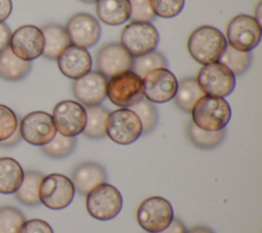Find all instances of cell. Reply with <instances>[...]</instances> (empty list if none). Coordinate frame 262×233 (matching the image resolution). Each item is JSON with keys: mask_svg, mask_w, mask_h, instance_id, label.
<instances>
[{"mask_svg": "<svg viewBox=\"0 0 262 233\" xmlns=\"http://www.w3.org/2000/svg\"><path fill=\"white\" fill-rule=\"evenodd\" d=\"M18 130L21 139L35 146L47 144L56 134L52 115L41 110L26 114L18 124Z\"/></svg>", "mask_w": 262, "mask_h": 233, "instance_id": "cell-11", "label": "cell"}, {"mask_svg": "<svg viewBox=\"0 0 262 233\" xmlns=\"http://www.w3.org/2000/svg\"><path fill=\"white\" fill-rule=\"evenodd\" d=\"M10 36L11 32L9 27L4 22H0V52L9 47Z\"/></svg>", "mask_w": 262, "mask_h": 233, "instance_id": "cell-37", "label": "cell"}, {"mask_svg": "<svg viewBox=\"0 0 262 233\" xmlns=\"http://www.w3.org/2000/svg\"><path fill=\"white\" fill-rule=\"evenodd\" d=\"M148 2L156 16L172 18L182 11L185 0H148Z\"/></svg>", "mask_w": 262, "mask_h": 233, "instance_id": "cell-33", "label": "cell"}, {"mask_svg": "<svg viewBox=\"0 0 262 233\" xmlns=\"http://www.w3.org/2000/svg\"><path fill=\"white\" fill-rule=\"evenodd\" d=\"M25 221L20 209L10 205L0 207V233H17Z\"/></svg>", "mask_w": 262, "mask_h": 233, "instance_id": "cell-32", "label": "cell"}, {"mask_svg": "<svg viewBox=\"0 0 262 233\" xmlns=\"http://www.w3.org/2000/svg\"><path fill=\"white\" fill-rule=\"evenodd\" d=\"M41 31L44 36V49L42 55L46 58L56 59L60 52L72 44L66 29L59 25H46Z\"/></svg>", "mask_w": 262, "mask_h": 233, "instance_id": "cell-21", "label": "cell"}, {"mask_svg": "<svg viewBox=\"0 0 262 233\" xmlns=\"http://www.w3.org/2000/svg\"><path fill=\"white\" fill-rule=\"evenodd\" d=\"M121 45L132 57H138L155 51L160 37L158 30L150 22L130 21L121 33Z\"/></svg>", "mask_w": 262, "mask_h": 233, "instance_id": "cell-5", "label": "cell"}, {"mask_svg": "<svg viewBox=\"0 0 262 233\" xmlns=\"http://www.w3.org/2000/svg\"><path fill=\"white\" fill-rule=\"evenodd\" d=\"M24 173L21 166L14 158L0 157V193H15L23 182Z\"/></svg>", "mask_w": 262, "mask_h": 233, "instance_id": "cell-22", "label": "cell"}, {"mask_svg": "<svg viewBox=\"0 0 262 233\" xmlns=\"http://www.w3.org/2000/svg\"><path fill=\"white\" fill-rule=\"evenodd\" d=\"M9 48L19 59L31 61L42 55L44 36L36 26L26 25L17 28L10 36Z\"/></svg>", "mask_w": 262, "mask_h": 233, "instance_id": "cell-14", "label": "cell"}, {"mask_svg": "<svg viewBox=\"0 0 262 233\" xmlns=\"http://www.w3.org/2000/svg\"><path fill=\"white\" fill-rule=\"evenodd\" d=\"M261 25L254 16L237 14L233 16L226 28V42L239 51H252L260 43Z\"/></svg>", "mask_w": 262, "mask_h": 233, "instance_id": "cell-10", "label": "cell"}, {"mask_svg": "<svg viewBox=\"0 0 262 233\" xmlns=\"http://www.w3.org/2000/svg\"><path fill=\"white\" fill-rule=\"evenodd\" d=\"M187 137L191 143L202 149H211L218 146L225 137V130L205 131L198 128L191 121L187 124Z\"/></svg>", "mask_w": 262, "mask_h": 233, "instance_id": "cell-27", "label": "cell"}, {"mask_svg": "<svg viewBox=\"0 0 262 233\" xmlns=\"http://www.w3.org/2000/svg\"><path fill=\"white\" fill-rule=\"evenodd\" d=\"M56 132L68 137H76L83 133L86 126L85 107L74 100L58 102L52 111Z\"/></svg>", "mask_w": 262, "mask_h": 233, "instance_id": "cell-12", "label": "cell"}, {"mask_svg": "<svg viewBox=\"0 0 262 233\" xmlns=\"http://www.w3.org/2000/svg\"><path fill=\"white\" fill-rule=\"evenodd\" d=\"M195 80L204 94L209 96L224 98L235 87V76L220 61L203 65Z\"/></svg>", "mask_w": 262, "mask_h": 233, "instance_id": "cell-9", "label": "cell"}, {"mask_svg": "<svg viewBox=\"0 0 262 233\" xmlns=\"http://www.w3.org/2000/svg\"><path fill=\"white\" fill-rule=\"evenodd\" d=\"M161 67H168V61L166 57L158 51H151L147 54L133 57V64L131 71L142 79L148 72Z\"/></svg>", "mask_w": 262, "mask_h": 233, "instance_id": "cell-31", "label": "cell"}, {"mask_svg": "<svg viewBox=\"0 0 262 233\" xmlns=\"http://www.w3.org/2000/svg\"><path fill=\"white\" fill-rule=\"evenodd\" d=\"M64 29L71 43L85 49L93 47L101 35V28L98 20L91 14L85 12L73 15L68 20Z\"/></svg>", "mask_w": 262, "mask_h": 233, "instance_id": "cell-15", "label": "cell"}, {"mask_svg": "<svg viewBox=\"0 0 262 233\" xmlns=\"http://www.w3.org/2000/svg\"><path fill=\"white\" fill-rule=\"evenodd\" d=\"M42 178L43 175L37 171L25 172L23 182L14 193L16 199L28 206L39 205L41 202L38 191Z\"/></svg>", "mask_w": 262, "mask_h": 233, "instance_id": "cell-24", "label": "cell"}, {"mask_svg": "<svg viewBox=\"0 0 262 233\" xmlns=\"http://www.w3.org/2000/svg\"><path fill=\"white\" fill-rule=\"evenodd\" d=\"M143 97L151 103H165L174 98L178 81L168 68H155L142 78Z\"/></svg>", "mask_w": 262, "mask_h": 233, "instance_id": "cell-13", "label": "cell"}, {"mask_svg": "<svg viewBox=\"0 0 262 233\" xmlns=\"http://www.w3.org/2000/svg\"><path fill=\"white\" fill-rule=\"evenodd\" d=\"M17 233H53L51 226L40 219L25 221Z\"/></svg>", "mask_w": 262, "mask_h": 233, "instance_id": "cell-36", "label": "cell"}, {"mask_svg": "<svg viewBox=\"0 0 262 233\" xmlns=\"http://www.w3.org/2000/svg\"><path fill=\"white\" fill-rule=\"evenodd\" d=\"M227 47L224 35L211 26H201L193 30L187 40L189 55L205 65L220 60Z\"/></svg>", "mask_w": 262, "mask_h": 233, "instance_id": "cell-1", "label": "cell"}, {"mask_svg": "<svg viewBox=\"0 0 262 233\" xmlns=\"http://www.w3.org/2000/svg\"><path fill=\"white\" fill-rule=\"evenodd\" d=\"M105 134L115 143L128 145L135 142L142 135V126L133 110L118 108L108 112Z\"/></svg>", "mask_w": 262, "mask_h": 233, "instance_id": "cell-6", "label": "cell"}, {"mask_svg": "<svg viewBox=\"0 0 262 233\" xmlns=\"http://www.w3.org/2000/svg\"><path fill=\"white\" fill-rule=\"evenodd\" d=\"M86 110V126L83 134L90 139H100L106 136L105 123L108 115L107 108L99 105L85 107Z\"/></svg>", "mask_w": 262, "mask_h": 233, "instance_id": "cell-26", "label": "cell"}, {"mask_svg": "<svg viewBox=\"0 0 262 233\" xmlns=\"http://www.w3.org/2000/svg\"><path fill=\"white\" fill-rule=\"evenodd\" d=\"M219 61L227 66L234 76H239L251 65L252 53L250 51H239L227 45Z\"/></svg>", "mask_w": 262, "mask_h": 233, "instance_id": "cell-28", "label": "cell"}, {"mask_svg": "<svg viewBox=\"0 0 262 233\" xmlns=\"http://www.w3.org/2000/svg\"><path fill=\"white\" fill-rule=\"evenodd\" d=\"M140 120L142 126V135H147L152 132L159 121V113L157 107L146 99H141L139 102L130 107Z\"/></svg>", "mask_w": 262, "mask_h": 233, "instance_id": "cell-30", "label": "cell"}, {"mask_svg": "<svg viewBox=\"0 0 262 233\" xmlns=\"http://www.w3.org/2000/svg\"><path fill=\"white\" fill-rule=\"evenodd\" d=\"M106 78L98 71H90L74 81V96L85 107L99 105L106 97Z\"/></svg>", "mask_w": 262, "mask_h": 233, "instance_id": "cell-17", "label": "cell"}, {"mask_svg": "<svg viewBox=\"0 0 262 233\" xmlns=\"http://www.w3.org/2000/svg\"><path fill=\"white\" fill-rule=\"evenodd\" d=\"M80 1H82V2H84V3H94V2H96L97 0H80Z\"/></svg>", "mask_w": 262, "mask_h": 233, "instance_id": "cell-43", "label": "cell"}, {"mask_svg": "<svg viewBox=\"0 0 262 233\" xmlns=\"http://www.w3.org/2000/svg\"><path fill=\"white\" fill-rule=\"evenodd\" d=\"M123 206V198L119 190L103 182L92 188L86 194L88 214L100 221H108L119 215Z\"/></svg>", "mask_w": 262, "mask_h": 233, "instance_id": "cell-4", "label": "cell"}, {"mask_svg": "<svg viewBox=\"0 0 262 233\" xmlns=\"http://www.w3.org/2000/svg\"><path fill=\"white\" fill-rule=\"evenodd\" d=\"M186 233H215L213 230H211L208 227L205 226H196L189 230H186Z\"/></svg>", "mask_w": 262, "mask_h": 233, "instance_id": "cell-41", "label": "cell"}, {"mask_svg": "<svg viewBox=\"0 0 262 233\" xmlns=\"http://www.w3.org/2000/svg\"><path fill=\"white\" fill-rule=\"evenodd\" d=\"M21 139V136L19 134V130H18V127L16 129V131L6 140L4 141H1L0 142V146H3V147H10V146H14L15 144H17Z\"/></svg>", "mask_w": 262, "mask_h": 233, "instance_id": "cell-40", "label": "cell"}, {"mask_svg": "<svg viewBox=\"0 0 262 233\" xmlns=\"http://www.w3.org/2000/svg\"><path fill=\"white\" fill-rule=\"evenodd\" d=\"M204 95L195 78H184L178 82L174 101L181 110L190 113L194 103Z\"/></svg>", "mask_w": 262, "mask_h": 233, "instance_id": "cell-25", "label": "cell"}, {"mask_svg": "<svg viewBox=\"0 0 262 233\" xmlns=\"http://www.w3.org/2000/svg\"><path fill=\"white\" fill-rule=\"evenodd\" d=\"M106 97L121 108H130L143 98L142 79L132 71L110 78L106 83Z\"/></svg>", "mask_w": 262, "mask_h": 233, "instance_id": "cell-3", "label": "cell"}, {"mask_svg": "<svg viewBox=\"0 0 262 233\" xmlns=\"http://www.w3.org/2000/svg\"><path fill=\"white\" fill-rule=\"evenodd\" d=\"M56 60L60 73L74 81L89 73L92 66V58L88 50L74 44L64 48Z\"/></svg>", "mask_w": 262, "mask_h": 233, "instance_id": "cell-18", "label": "cell"}, {"mask_svg": "<svg viewBox=\"0 0 262 233\" xmlns=\"http://www.w3.org/2000/svg\"><path fill=\"white\" fill-rule=\"evenodd\" d=\"M75 192L71 179L57 173L43 176L38 191L40 202L55 211L69 206L74 199Z\"/></svg>", "mask_w": 262, "mask_h": 233, "instance_id": "cell-7", "label": "cell"}, {"mask_svg": "<svg viewBox=\"0 0 262 233\" xmlns=\"http://www.w3.org/2000/svg\"><path fill=\"white\" fill-rule=\"evenodd\" d=\"M11 11H12L11 0H0V22H4V20L10 15Z\"/></svg>", "mask_w": 262, "mask_h": 233, "instance_id": "cell-39", "label": "cell"}, {"mask_svg": "<svg viewBox=\"0 0 262 233\" xmlns=\"http://www.w3.org/2000/svg\"><path fill=\"white\" fill-rule=\"evenodd\" d=\"M171 203L164 197L150 196L141 201L136 212L138 225L148 233L164 230L173 220Z\"/></svg>", "mask_w": 262, "mask_h": 233, "instance_id": "cell-8", "label": "cell"}, {"mask_svg": "<svg viewBox=\"0 0 262 233\" xmlns=\"http://www.w3.org/2000/svg\"><path fill=\"white\" fill-rule=\"evenodd\" d=\"M130 1V21L150 22L155 19V14L150 8L148 0H129Z\"/></svg>", "mask_w": 262, "mask_h": 233, "instance_id": "cell-35", "label": "cell"}, {"mask_svg": "<svg viewBox=\"0 0 262 233\" xmlns=\"http://www.w3.org/2000/svg\"><path fill=\"white\" fill-rule=\"evenodd\" d=\"M191 122L205 131H219L231 118L229 103L223 97L204 95L191 108Z\"/></svg>", "mask_w": 262, "mask_h": 233, "instance_id": "cell-2", "label": "cell"}, {"mask_svg": "<svg viewBox=\"0 0 262 233\" xmlns=\"http://www.w3.org/2000/svg\"><path fill=\"white\" fill-rule=\"evenodd\" d=\"M31 68V61L19 59L9 47L0 52V78L3 80L19 81L28 76Z\"/></svg>", "mask_w": 262, "mask_h": 233, "instance_id": "cell-23", "label": "cell"}, {"mask_svg": "<svg viewBox=\"0 0 262 233\" xmlns=\"http://www.w3.org/2000/svg\"><path fill=\"white\" fill-rule=\"evenodd\" d=\"M133 57L120 43H108L100 47L96 55V67L106 79L131 71Z\"/></svg>", "mask_w": 262, "mask_h": 233, "instance_id": "cell-16", "label": "cell"}, {"mask_svg": "<svg viewBox=\"0 0 262 233\" xmlns=\"http://www.w3.org/2000/svg\"><path fill=\"white\" fill-rule=\"evenodd\" d=\"M76 145V137L63 136L56 132L55 136L47 144L41 146V150L49 157L63 158L75 150Z\"/></svg>", "mask_w": 262, "mask_h": 233, "instance_id": "cell-29", "label": "cell"}, {"mask_svg": "<svg viewBox=\"0 0 262 233\" xmlns=\"http://www.w3.org/2000/svg\"><path fill=\"white\" fill-rule=\"evenodd\" d=\"M18 121L14 111L4 104H0V142L8 139L17 129Z\"/></svg>", "mask_w": 262, "mask_h": 233, "instance_id": "cell-34", "label": "cell"}, {"mask_svg": "<svg viewBox=\"0 0 262 233\" xmlns=\"http://www.w3.org/2000/svg\"><path fill=\"white\" fill-rule=\"evenodd\" d=\"M158 233H186V228L179 219L173 218L172 222L164 230Z\"/></svg>", "mask_w": 262, "mask_h": 233, "instance_id": "cell-38", "label": "cell"}, {"mask_svg": "<svg viewBox=\"0 0 262 233\" xmlns=\"http://www.w3.org/2000/svg\"><path fill=\"white\" fill-rule=\"evenodd\" d=\"M95 11L98 19L108 26H120L129 20V0H97Z\"/></svg>", "mask_w": 262, "mask_h": 233, "instance_id": "cell-20", "label": "cell"}, {"mask_svg": "<svg viewBox=\"0 0 262 233\" xmlns=\"http://www.w3.org/2000/svg\"><path fill=\"white\" fill-rule=\"evenodd\" d=\"M107 174L102 166L92 161L83 162L75 168L71 181L75 191L86 195L95 186L106 182Z\"/></svg>", "mask_w": 262, "mask_h": 233, "instance_id": "cell-19", "label": "cell"}, {"mask_svg": "<svg viewBox=\"0 0 262 233\" xmlns=\"http://www.w3.org/2000/svg\"><path fill=\"white\" fill-rule=\"evenodd\" d=\"M261 9H262V2L260 1L258 3V5L256 6V10H255V16L254 18L261 25V19H262V13H261Z\"/></svg>", "mask_w": 262, "mask_h": 233, "instance_id": "cell-42", "label": "cell"}]
</instances>
